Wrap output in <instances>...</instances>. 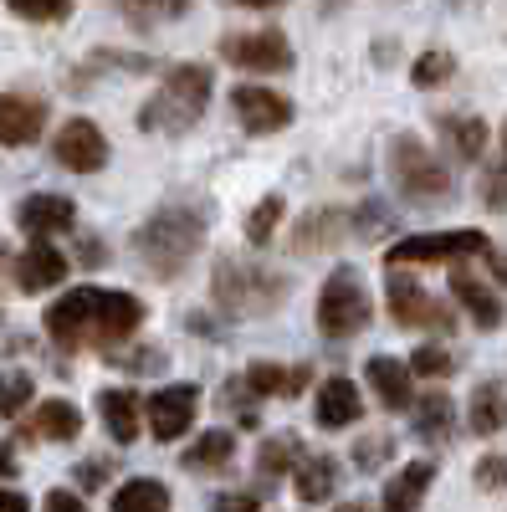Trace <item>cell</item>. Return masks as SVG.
Here are the masks:
<instances>
[{"mask_svg":"<svg viewBox=\"0 0 507 512\" xmlns=\"http://www.w3.org/2000/svg\"><path fill=\"white\" fill-rule=\"evenodd\" d=\"M144 323V303L113 287H77L47 308V338L57 349H108L134 338Z\"/></svg>","mask_w":507,"mask_h":512,"instance_id":"cell-1","label":"cell"},{"mask_svg":"<svg viewBox=\"0 0 507 512\" xmlns=\"http://www.w3.org/2000/svg\"><path fill=\"white\" fill-rule=\"evenodd\" d=\"M205 231H210L205 210H195V205H164V210H154V216L134 231V251H139V262H144L149 277H180L200 256Z\"/></svg>","mask_w":507,"mask_h":512,"instance_id":"cell-2","label":"cell"},{"mask_svg":"<svg viewBox=\"0 0 507 512\" xmlns=\"http://www.w3.org/2000/svg\"><path fill=\"white\" fill-rule=\"evenodd\" d=\"M210 88H216L210 67H200V62L169 67L164 82H159V93L144 103L139 123L149 128V134H185V128H195L200 113L210 108Z\"/></svg>","mask_w":507,"mask_h":512,"instance_id":"cell-3","label":"cell"},{"mask_svg":"<svg viewBox=\"0 0 507 512\" xmlns=\"http://www.w3.org/2000/svg\"><path fill=\"white\" fill-rule=\"evenodd\" d=\"M210 297H216V308L226 318H267L282 308L287 297V277L262 267V262H216V277H210Z\"/></svg>","mask_w":507,"mask_h":512,"instance_id":"cell-4","label":"cell"},{"mask_svg":"<svg viewBox=\"0 0 507 512\" xmlns=\"http://www.w3.org/2000/svg\"><path fill=\"white\" fill-rule=\"evenodd\" d=\"M390 180L405 200L426 205V200H446L451 195V169L446 159H436L415 134H395L390 139Z\"/></svg>","mask_w":507,"mask_h":512,"instance_id":"cell-5","label":"cell"},{"mask_svg":"<svg viewBox=\"0 0 507 512\" xmlns=\"http://www.w3.org/2000/svg\"><path fill=\"white\" fill-rule=\"evenodd\" d=\"M369 318H374V303L364 292L359 267H333L323 292H318V328L328 338H354L369 328Z\"/></svg>","mask_w":507,"mask_h":512,"instance_id":"cell-6","label":"cell"},{"mask_svg":"<svg viewBox=\"0 0 507 512\" xmlns=\"http://www.w3.org/2000/svg\"><path fill=\"white\" fill-rule=\"evenodd\" d=\"M492 251L482 231H420V236H405L385 251L390 267H405V262H467V256H482Z\"/></svg>","mask_w":507,"mask_h":512,"instance_id":"cell-7","label":"cell"},{"mask_svg":"<svg viewBox=\"0 0 507 512\" xmlns=\"http://www.w3.org/2000/svg\"><path fill=\"white\" fill-rule=\"evenodd\" d=\"M390 318L400 328H426V333H451L456 328V303H441L436 292H426L415 277H390Z\"/></svg>","mask_w":507,"mask_h":512,"instance_id":"cell-8","label":"cell"},{"mask_svg":"<svg viewBox=\"0 0 507 512\" xmlns=\"http://www.w3.org/2000/svg\"><path fill=\"white\" fill-rule=\"evenodd\" d=\"M221 57L241 72H292V47L282 31H231Z\"/></svg>","mask_w":507,"mask_h":512,"instance_id":"cell-9","label":"cell"},{"mask_svg":"<svg viewBox=\"0 0 507 512\" xmlns=\"http://www.w3.org/2000/svg\"><path fill=\"white\" fill-rule=\"evenodd\" d=\"M52 159L62 169H72V175H98V169L108 164V139H103V128L93 118H67L57 128V139H52Z\"/></svg>","mask_w":507,"mask_h":512,"instance_id":"cell-10","label":"cell"},{"mask_svg":"<svg viewBox=\"0 0 507 512\" xmlns=\"http://www.w3.org/2000/svg\"><path fill=\"white\" fill-rule=\"evenodd\" d=\"M195 410H200V390L195 384H169V390H159V395H149V405H144V415H149V436L154 441H180L190 425H195Z\"/></svg>","mask_w":507,"mask_h":512,"instance_id":"cell-11","label":"cell"},{"mask_svg":"<svg viewBox=\"0 0 507 512\" xmlns=\"http://www.w3.org/2000/svg\"><path fill=\"white\" fill-rule=\"evenodd\" d=\"M231 108H236V118L251 128V134H277V128L292 123V103L277 88H257V82L231 88Z\"/></svg>","mask_w":507,"mask_h":512,"instance_id":"cell-12","label":"cell"},{"mask_svg":"<svg viewBox=\"0 0 507 512\" xmlns=\"http://www.w3.org/2000/svg\"><path fill=\"white\" fill-rule=\"evenodd\" d=\"M41 128H47V103L31 93H0V144L6 149L36 144Z\"/></svg>","mask_w":507,"mask_h":512,"instance_id":"cell-13","label":"cell"},{"mask_svg":"<svg viewBox=\"0 0 507 512\" xmlns=\"http://www.w3.org/2000/svg\"><path fill=\"white\" fill-rule=\"evenodd\" d=\"M344 236H349V210H333V205H318V210H308V216L292 221V251L298 256L333 251Z\"/></svg>","mask_w":507,"mask_h":512,"instance_id":"cell-14","label":"cell"},{"mask_svg":"<svg viewBox=\"0 0 507 512\" xmlns=\"http://www.w3.org/2000/svg\"><path fill=\"white\" fill-rule=\"evenodd\" d=\"M67 277V256L52 246V236H31V246L16 256V287L21 292H47Z\"/></svg>","mask_w":507,"mask_h":512,"instance_id":"cell-15","label":"cell"},{"mask_svg":"<svg viewBox=\"0 0 507 512\" xmlns=\"http://www.w3.org/2000/svg\"><path fill=\"white\" fill-rule=\"evenodd\" d=\"M16 226L26 236H57V231H72L77 226V205L67 195H26L16 205Z\"/></svg>","mask_w":507,"mask_h":512,"instance_id":"cell-16","label":"cell"},{"mask_svg":"<svg viewBox=\"0 0 507 512\" xmlns=\"http://www.w3.org/2000/svg\"><path fill=\"white\" fill-rule=\"evenodd\" d=\"M359 415H364V400H359V390H354V379L333 374V379H323V384H318L313 420L323 425V431H344V425H354Z\"/></svg>","mask_w":507,"mask_h":512,"instance_id":"cell-17","label":"cell"},{"mask_svg":"<svg viewBox=\"0 0 507 512\" xmlns=\"http://www.w3.org/2000/svg\"><path fill=\"white\" fill-rule=\"evenodd\" d=\"M410 364H400V359H390V354H379V359H369L364 364V379H369V390L379 395V405L385 410H410L415 405V384H410Z\"/></svg>","mask_w":507,"mask_h":512,"instance_id":"cell-18","label":"cell"},{"mask_svg":"<svg viewBox=\"0 0 507 512\" xmlns=\"http://www.w3.org/2000/svg\"><path fill=\"white\" fill-rule=\"evenodd\" d=\"M431 482H436V466H431V461L400 466V472L385 482V492H379V512H420V502H426Z\"/></svg>","mask_w":507,"mask_h":512,"instance_id":"cell-19","label":"cell"},{"mask_svg":"<svg viewBox=\"0 0 507 512\" xmlns=\"http://www.w3.org/2000/svg\"><path fill=\"white\" fill-rule=\"evenodd\" d=\"M82 431V415L67 400H41L31 415H21V436L26 441H72Z\"/></svg>","mask_w":507,"mask_h":512,"instance_id":"cell-20","label":"cell"},{"mask_svg":"<svg viewBox=\"0 0 507 512\" xmlns=\"http://www.w3.org/2000/svg\"><path fill=\"white\" fill-rule=\"evenodd\" d=\"M436 128H441V144H446V154H451L456 164H477V159H482V149H487V123H482L477 113H441Z\"/></svg>","mask_w":507,"mask_h":512,"instance_id":"cell-21","label":"cell"},{"mask_svg":"<svg viewBox=\"0 0 507 512\" xmlns=\"http://www.w3.org/2000/svg\"><path fill=\"white\" fill-rule=\"evenodd\" d=\"M241 379H246L251 395H272V400H298L308 390V369L303 364H272V359H262V364H251Z\"/></svg>","mask_w":507,"mask_h":512,"instance_id":"cell-22","label":"cell"},{"mask_svg":"<svg viewBox=\"0 0 507 512\" xmlns=\"http://www.w3.org/2000/svg\"><path fill=\"white\" fill-rule=\"evenodd\" d=\"M98 415H103V431L118 441V446H134V436H139V415H144V405H139V395L134 390H103L98 395Z\"/></svg>","mask_w":507,"mask_h":512,"instance_id":"cell-23","label":"cell"},{"mask_svg":"<svg viewBox=\"0 0 507 512\" xmlns=\"http://www.w3.org/2000/svg\"><path fill=\"white\" fill-rule=\"evenodd\" d=\"M451 292H456V308H467V318L477 328H497L502 323V303H497V292L472 277V272H451Z\"/></svg>","mask_w":507,"mask_h":512,"instance_id":"cell-24","label":"cell"},{"mask_svg":"<svg viewBox=\"0 0 507 512\" xmlns=\"http://www.w3.org/2000/svg\"><path fill=\"white\" fill-rule=\"evenodd\" d=\"M467 425L477 436H497L502 425H507V379H487L472 390L467 400Z\"/></svg>","mask_w":507,"mask_h":512,"instance_id":"cell-25","label":"cell"},{"mask_svg":"<svg viewBox=\"0 0 507 512\" xmlns=\"http://www.w3.org/2000/svg\"><path fill=\"white\" fill-rule=\"evenodd\" d=\"M292 482H298V497H303V502H333L338 461H333V456H303L298 472H292Z\"/></svg>","mask_w":507,"mask_h":512,"instance_id":"cell-26","label":"cell"},{"mask_svg":"<svg viewBox=\"0 0 507 512\" xmlns=\"http://www.w3.org/2000/svg\"><path fill=\"white\" fill-rule=\"evenodd\" d=\"M169 487L154 482V477H134L113 492V512H169Z\"/></svg>","mask_w":507,"mask_h":512,"instance_id":"cell-27","label":"cell"},{"mask_svg":"<svg viewBox=\"0 0 507 512\" xmlns=\"http://www.w3.org/2000/svg\"><path fill=\"white\" fill-rule=\"evenodd\" d=\"M113 6H118V16L129 21V26L154 31V26H164V21H180V16L190 11V0H113Z\"/></svg>","mask_w":507,"mask_h":512,"instance_id":"cell-28","label":"cell"},{"mask_svg":"<svg viewBox=\"0 0 507 512\" xmlns=\"http://www.w3.org/2000/svg\"><path fill=\"white\" fill-rule=\"evenodd\" d=\"M236 456V436L231 431H205L190 451H185V466L190 472H226Z\"/></svg>","mask_w":507,"mask_h":512,"instance_id":"cell-29","label":"cell"},{"mask_svg":"<svg viewBox=\"0 0 507 512\" xmlns=\"http://www.w3.org/2000/svg\"><path fill=\"white\" fill-rule=\"evenodd\" d=\"M451 425H456V405H451L441 390H431V395L415 400V431L426 436V441H446Z\"/></svg>","mask_w":507,"mask_h":512,"instance_id":"cell-30","label":"cell"},{"mask_svg":"<svg viewBox=\"0 0 507 512\" xmlns=\"http://www.w3.org/2000/svg\"><path fill=\"white\" fill-rule=\"evenodd\" d=\"M298 461H303V441H298V431H282V436H267V441H262V472H267V477L298 472Z\"/></svg>","mask_w":507,"mask_h":512,"instance_id":"cell-31","label":"cell"},{"mask_svg":"<svg viewBox=\"0 0 507 512\" xmlns=\"http://www.w3.org/2000/svg\"><path fill=\"white\" fill-rule=\"evenodd\" d=\"M451 77H456V57H451L446 47L420 52L415 67H410V82H415V88H441V82H451Z\"/></svg>","mask_w":507,"mask_h":512,"instance_id":"cell-32","label":"cell"},{"mask_svg":"<svg viewBox=\"0 0 507 512\" xmlns=\"http://www.w3.org/2000/svg\"><path fill=\"white\" fill-rule=\"evenodd\" d=\"M282 195H267V200H257L251 205V216H246V241L251 246H267L272 241V231H277V221H282Z\"/></svg>","mask_w":507,"mask_h":512,"instance_id":"cell-33","label":"cell"},{"mask_svg":"<svg viewBox=\"0 0 507 512\" xmlns=\"http://www.w3.org/2000/svg\"><path fill=\"white\" fill-rule=\"evenodd\" d=\"M36 395V384L26 374H0V415H21Z\"/></svg>","mask_w":507,"mask_h":512,"instance_id":"cell-34","label":"cell"},{"mask_svg":"<svg viewBox=\"0 0 507 512\" xmlns=\"http://www.w3.org/2000/svg\"><path fill=\"white\" fill-rule=\"evenodd\" d=\"M395 451V441H390V431H379V436H364L359 446H354V466H359V472H374V466L379 461H385Z\"/></svg>","mask_w":507,"mask_h":512,"instance_id":"cell-35","label":"cell"},{"mask_svg":"<svg viewBox=\"0 0 507 512\" xmlns=\"http://www.w3.org/2000/svg\"><path fill=\"white\" fill-rule=\"evenodd\" d=\"M6 6L16 16H26V21H62L72 0H6Z\"/></svg>","mask_w":507,"mask_h":512,"instance_id":"cell-36","label":"cell"},{"mask_svg":"<svg viewBox=\"0 0 507 512\" xmlns=\"http://www.w3.org/2000/svg\"><path fill=\"white\" fill-rule=\"evenodd\" d=\"M390 226H395V216L385 205H359V221H354L359 236H390Z\"/></svg>","mask_w":507,"mask_h":512,"instance_id":"cell-37","label":"cell"},{"mask_svg":"<svg viewBox=\"0 0 507 512\" xmlns=\"http://www.w3.org/2000/svg\"><path fill=\"white\" fill-rule=\"evenodd\" d=\"M477 487L502 492L507 487V456H477Z\"/></svg>","mask_w":507,"mask_h":512,"instance_id":"cell-38","label":"cell"},{"mask_svg":"<svg viewBox=\"0 0 507 512\" xmlns=\"http://www.w3.org/2000/svg\"><path fill=\"white\" fill-rule=\"evenodd\" d=\"M410 369L415 374H431V379H446L451 374V354L446 349H415L410 354Z\"/></svg>","mask_w":507,"mask_h":512,"instance_id":"cell-39","label":"cell"},{"mask_svg":"<svg viewBox=\"0 0 507 512\" xmlns=\"http://www.w3.org/2000/svg\"><path fill=\"white\" fill-rule=\"evenodd\" d=\"M41 512H88V502H82L77 492H67V487H57V492H47Z\"/></svg>","mask_w":507,"mask_h":512,"instance_id":"cell-40","label":"cell"},{"mask_svg":"<svg viewBox=\"0 0 507 512\" xmlns=\"http://www.w3.org/2000/svg\"><path fill=\"white\" fill-rule=\"evenodd\" d=\"M482 200H487V210H507V169L482 180Z\"/></svg>","mask_w":507,"mask_h":512,"instance_id":"cell-41","label":"cell"},{"mask_svg":"<svg viewBox=\"0 0 507 512\" xmlns=\"http://www.w3.org/2000/svg\"><path fill=\"white\" fill-rule=\"evenodd\" d=\"M210 512H262V502H257V497H246V492H226Z\"/></svg>","mask_w":507,"mask_h":512,"instance_id":"cell-42","label":"cell"},{"mask_svg":"<svg viewBox=\"0 0 507 512\" xmlns=\"http://www.w3.org/2000/svg\"><path fill=\"white\" fill-rule=\"evenodd\" d=\"M0 512H31V502L21 492H11V487H0Z\"/></svg>","mask_w":507,"mask_h":512,"instance_id":"cell-43","label":"cell"},{"mask_svg":"<svg viewBox=\"0 0 507 512\" xmlns=\"http://www.w3.org/2000/svg\"><path fill=\"white\" fill-rule=\"evenodd\" d=\"M0 477H16V456H11L6 441H0Z\"/></svg>","mask_w":507,"mask_h":512,"instance_id":"cell-44","label":"cell"},{"mask_svg":"<svg viewBox=\"0 0 507 512\" xmlns=\"http://www.w3.org/2000/svg\"><path fill=\"white\" fill-rule=\"evenodd\" d=\"M77 482H88V487H98V482H103V466H77Z\"/></svg>","mask_w":507,"mask_h":512,"instance_id":"cell-45","label":"cell"},{"mask_svg":"<svg viewBox=\"0 0 507 512\" xmlns=\"http://www.w3.org/2000/svg\"><path fill=\"white\" fill-rule=\"evenodd\" d=\"M236 6H246V11H272V6H282V0H236Z\"/></svg>","mask_w":507,"mask_h":512,"instance_id":"cell-46","label":"cell"},{"mask_svg":"<svg viewBox=\"0 0 507 512\" xmlns=\"http://www.w3.org/2000/svg\"><path fill=\"white\" fill-rule=\"evenodd\" d=\"M333 512H369V507H364V502H338Z\"/></svg>","mask_w":507,"mask_h":512,"instance_id":"cell-47","label":"cell"},{"mask_svg":"<svg viewBox=\"0 0 507 512\" xmlns=\"http://www.w3.org/2000/svg\"><path fill=\"white\" fill-rule=\"evenodd\" d=\"M497 144H502V169H507V118H502V134H497Z\"/></svg>","mask_w":507,"mask_h":512,"instance_id":"cell-48","label":"cell"},{"mask_svg":"<svg viewBox=\"0 0 507 512\" xmlns=\"http://www.w3.org/2000/svg\"><path fill=\"white\" fill-rule=\"evenodd\" d=\"M0 267H6V246H0Z\"/></svg>","mask_w":507,"mask_h":512,"instance_id":"cell-49","label":"cell"}]
</instances>
